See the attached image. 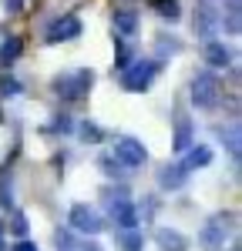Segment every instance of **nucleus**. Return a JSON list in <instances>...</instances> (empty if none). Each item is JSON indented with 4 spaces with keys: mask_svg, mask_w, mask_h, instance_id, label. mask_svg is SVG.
Wrapping results in <instances>:
<instances>
[{
    "mask_svg": "<svg viewBox=\"0 0 242 251\" xmlns=\"http://www.w3.org/2000/svg\"><path fill=\"white\" fill-rule=\"evenodd\" d=\"M155 241H158V248H161V251H188V241H185V234L168 231V228H161V231L155 234Z\"/></svg>",
    "mask_w": 242,
    "mask_h": 251,
    "instance_id": "nucleus-8",
    "label": "nucleus"
},
{
    "mask_svg": "<svg viewBox=\"0 0 242 251\" xmlns=\"http://www.w3.org/2000/svg\"><path fill=\"white\" fill-rule=\"evenodd\" d=\"M10 231H14V234H27V218H24V214H14V221H10Z\"/></svg>",
    "mask_w": 242,
    "mask_h": 251,
    "instance_id": "nucleus-17",
    "label": "nucleus"
},
{
    "mask_svg": "<svg viewBox=\"0 0 242 251\" xmlns=\"http://www.w3.org/2000/svg\"><path fill=\"white\" fill-rule=\"evenodd\" d=\"M192 148V127L188 121H179V134H175V151H188Z\"/></svg>",
    "mask_w": 242,
    "mask_h": 251,
    "instance_id": "nucleus-11",
    "label": "nucleus"
},
{
    "mask_svg": "<svg viewBox=\"0 0 242 251\" xmlns=\"http://www.w3.org/2000/svg\"><path fill=\"white\" fill-rule=\"evenodd\" d=\"M91 84H94V74L88 71V67H81L74 74H60L54 77V94L58 97H67V100H78L91 91Z\"/></svg>",
    "mask_w": 242,
    "mask_h": 251,
    "instance_id": "nucleus-1",
    "label": "nucleus"
},
{
    "mask_svg": "<svg viewBox=\"0 0 242 251\" xmlns=\"http://www.w3.org/2000/svg\"><path fill=\"white\" fill-rule=\"evenodd\" d=\"M0 251H3V241H0Z\"/></svg>",
    "mask_w": 242,
    "mask_h": 251,
    "instance_id": "nucleus-22",
    "label": "nucleus"
},
{
    "mask_svg": "<svg viewBox=\"0 0 242 251\" xmlns=\"http://www.w3.org/2000/svg\"><path fill=\"white\" fill-rule=\"evenodd\" d=\"M71 228H74V231H84V234H98L101 231L98 211H91L88 204H74V208H71Z\"/></svg>",
    "mask_w": 242,
    "mask_h": 251,
    "instance_id": "nucleus-6",
    "label": "nucleus"
},
{
    "mask_svg": "<svg viewBox=\"0 0 242 251\" xmlns=\"http://www.w3.org/2000/svg\"><path fill=\"white\" fill-rule=\"evenodd\" d=\"M232 225H236V214H215V218H209L205 221V231H202V241L212 245V248L225 245V234L232 231Z\"/></svg>",
    "mask_w": 242,
    "mask_h": 251,
    "instance_id": "nucleus-4",
    "label": "nucleus"
},
{
    "mask_svg": "<svg viewBox=\"0 0 242 251\" xmlns=\"http://www.w3.org/2000/svg\"><path fill=\"white\" fill-rule=\"evenodd\" d=\"M115 157H118V164H128V168H138L145 164V148H141L135 137H121L118 144H115Z\"/></svg>",
    "mask_w": 242,
    "mask_h": 251,
    "instance_id": "nucleus-5",
    "label": "nucleus"
},
{
    "mask_svg": "<svg viewBox=\"0 0 242 251\" xmlns=\"http://www.w3.org/2000/svg\"><path fill=\"white\" fill-rule=\"evenodd\" d=\"M209 60H212L215 67H225V64H229V50L219 47V44H212V47H209Z\"/></svg>",
    "mask_w": 242,
    "mask_h": 251,
    "instance_id": "nucleus-16",
    "label": "nucleus"
},
{
    "mask_svg": "<svg viewBox=\"0 0 242 251\" xmlns=\"http://www.w3.org/2000/svg\"><path fill=\"white\" fill-rule=\"evenodd\" d=\"M14 94H20V84L7 74H0V97H14Z\"/></svg>",
    "mask_w": 242,
    "mask_h": 251,
    "instance_id": "nucleus-15",
    "label": "nucleus"
},
{
    "mask_svg": "<svg viewBox=\"0 0 242 251\" xmlns=\"http://www.w3.org/2000/svg\"><path fill=\"white\" fill-rule=\"evenodd\" d=\"M17 54H20V40L10 37L7 44H3V47H0V64H10V60L17 57Z\"/></svg>",
    "mask_w": 242,
    "mask_h": 251,
    "instance_id": "nucleus-13",
    "label": "nucleus"
},
{
    "mask_svg": "<svg viewBox=\"0 0 242 251\" xmlns=\"http://www.w3.org/2000/svg\"><path fill=\"white\" fill-rule=\"evenodd\" d=\"M14 251H37V248H34L30 241H20V245H17V248H14Z\"/></svg>",
    "mask_w": 242,
    "mask_h": 251,
    "instance_id": "nucleus-21",
    "label": "nucleus"
},
{
    "mask_svg": "<svg viewBox=\"0 0 242 251\" xmlns=\"http://www.w3.org/2000/svg\"><path fill=\"white\" fill-rule=\"evenodd\" d=\"M182 181H185V171L179 168H165L161 171V188H182Z\"/></svg>",
    "mask_w": 242,
    "mask_h": 251,
    "instance_id": "nucleus-10",
    "label": "nucleus"
},
{
    "mask_svg": "<svg viewBox=\"0 0 242 251\" xmlns=\"http://www.w3.org/2000/svg\"><path fill=\"white\" fill-rule=\"evenodd\" d=\"M209 161H212V148H205V144H192L188 157L182 161V171H195V168H205Z\"/></svg>",
    "mask_w": 242,
    "mask_h": 251,
    "instance_id": "nucleus-7",
    "label": "nucleus"
},
{
    "mask_svg": "<svg viewBox=\"0 0 242 251\" xmlns=\"http://www.w3.org/2000/svg\"><path fill=\"white\" fill-rule=\"evenodd\" d=\"M219 94H222V84H219V77H212V74H202V77L192 84V100H195L199 107H215V104H219Z\"/></svg>",
    "mask_w": 242,
    "mask_h": 251,
    "instance_id": "nucleus-2",
    "label": "nucleus"
},
{
    "mask_svg": "<svg viewBox=\"0 0 242 251\" xmlns=\"http://www.w3.org/2000/svg\"><path fill=\"white\" fill-rule=\"evenodd\" d=\"M58 124H51V131H71V117H54Z\"/></svg>",
    "mask_w": 242,
    "mask_h": 251,
    "instance_id": "nucleus-20",
    "label": "nucleus"
},
{
    "mask_svg": "<svg viewBox=\"0 0 242 251\" xmlns=\"http://www.w3.org/2000/svg\"><path fill=\"white\" fill-rule=\"evenodd\" d=\"M118 241L124 245L128 251H138L141 248V238H138V228H121V234H118Z\"/></svg>",
    "mask_w": 242,
    "mask_h": 251,
    "instance_id": "nucleus-12",
    "label": "nucleus"
},
{
    "mask_svg": "<svg viewBox=\"0 0 242 251\" xmlns=\"http://www.w3.org/2000/svg\"><path fill=\"white\" fill-rule=\"evenodd\" d=\"M151 7L155 10H161V17H179V7H175V0H151Z\"/></svg>",
    "mask_w": 242,
    "mask_h": 251,
    "instance_id": "nucleus-14",
    "label": "nucleus"
},
{
    "mask_svg": "<svg viewBox=\"0 0 242 251\" xmlns=\"http://www.w3.org/2000/svg\"><path fill=\"white\" fill-rule=\"evenodd\" d=\"M118 27L124 34H131V30H135V17H131V14H118Z\"/></svg>",
    "mask_w": 242,
    "mask_h": 251,
    "instance_id": "nucleus-18",
    "label": "nucleus"
},
{
    "mask_svg": "<svg viewBox=\"0 0 242 251\" xmlns=\"http://www.w3.org/2000/svg\"><path fill=\"white\" fill-rule=\"evenodd\" d=\"M155 74H158V67L141 60V64H135V67H121V84H124L128 91H145Z\"/></svg>",
    "mask_w": 242,
    "mask_h": 251,
    "instance_id": "nucleus-3",
    "label": "nucleus"
},
{
    "mask_svg": "<svg viewBox=\"0 0 242 251\" xmlns=\"http://www.w3.org/2000/svg\"><path fill=\"white\" fill-rule=\"evenodd\" d=\"M81 137H84V141H98L101 131L94 127V124H84V127H81Z\"/></svg>",
    "mask_w": 242,
    "mask_h": 251,
    "instance_id": "nucleus-19",
    "label": "nucleus"
},
{
    "mask_svg": "<svg viewBox=\"0 0 242 251\" xmlns=\"http://www.w3.org/2000/svg\"><path fill=\"white\" fill-rule=\"evenodd\" d=\"M81 30V24L74 17H67V20H58L51 30H47V40H64V37H74Z\"/></svg>",
    "mask_w": 242,
    "mask_h": 251,
    "instance_id": "nucleus-9",
    "label": "nucleus"
}]
</instances>
